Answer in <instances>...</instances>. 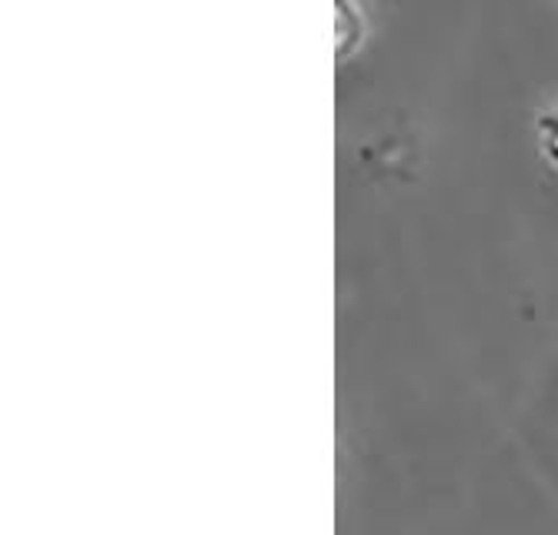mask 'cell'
<instances>
[{"mask_svg": "<svg viewBox=\"0 0 558 535\" xmlns=\"http://www.w3.org/2000/svg\"><path fill=\"white\" fill-rule=\"evenodd\" d=\"M538 127H542V141H545V151L555 158V165H558V111H551L548 118H542L538 121Z\"/></svg>", "mask_w": 558, "mask_h": 535, "instance_id": "6da1fadb", "label": "cell"}]
</instances>
